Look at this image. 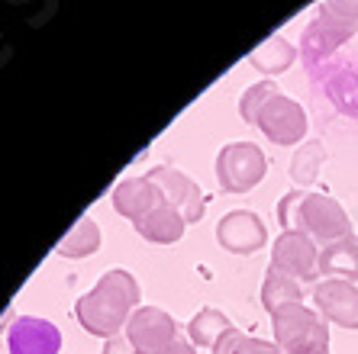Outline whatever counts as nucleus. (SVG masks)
Returning a JSON list of instances; mask_svg holds the SVG:
<instances>
[{
  "label": "nucleus",
  "mask_w": 358,
  "mask_h": 354,
  "mask_svg": "<svg viewBox=\"0 0 358 354\" xmlns=\"http://www.w3.org/2000/svg\"><path fill=\"white\" fill-rule=\"evenodd\" d=\"M271 267L287 277L307 283V280H317L320 274V248L317 242L303 235L297 229H287L275 239V248H271Z\"/></svg>",
  "instance_id": "obj_7"
},
{
  "label": "nucleus",
  "mask_w": 358,
  "mask_h": 354,
  "mask_svg": "<svg viewBox=\"0 0 358 354\" xmlns=\"http://www.w3.org/2000/svg\"><path fill=\"white\" fill-rule=\"evenodd\" d=\"M165 354H197V348H194L191 341H181V338H178V341H175L171 348H168Z\"/></svg>",
  "instance_id": "obj_24"
},
{
  "label": "nucleus",
  "mask_w": 358,
  "mask_h": 354,
  "mask_svg": "<svg viewBox=\"0 0 358 354\" xmlns=\"http://www.w3.org/2000/svg\"><path fill=\"white\" fill-rule=\"evenodd\" d=\"M113 206L120 209V216L126 219H145L149 213H155L159 206H165V197H162V190L149 181V177H129V181L117 184L113 190Z\"/></svg>",
  "instance_id": "obj_13"
},
{
  "label": "nucleus",
  "mask_w": 358,
  "mask_h": 354,
  "mask_svg": "<svg viewBox=\"0 0 358 354\" xmlns=\"http://www.w3.org/2000/svg\"><path fill=\"white\" fill-rule=\"evenodd\" d=\"M320 165H326L323 145H320V142H303L297 149V155L291 158V177L300 187H310V184L317 181Z\"/></svg>",
  "instance_id": "obj_20"
},
{
  "label": "nucleus",
  "mask_w": 358,
  "mask_h": 354,
  "mask_svg": "<svg viewBox=\"0 0 358 354\" xmlns=\"http://www.w3.org/2000/svg\"><path fill=\"white\" fill-rule=\"evenodd\" d=\"M145 177L162 190L165 203L184 216V223H197L200 216H203V197H200V187L187 177V174L175 171V168H152Z\"/></svg>",
  "instance_id": "obj_10"
},
{
  "label": "nucleus",
  "mask_w": 358,
  "mask_h": 354,
  "mask_svg": "<svg viewBox=\"0 0 358 354\" xmlns=\"http://www.w3.org/2000/svg\"><path fill=\"white\" fill-rule=\"evenodd\" d=\"M100 248V229H97V223L94 219H87V216H81L75 223V229L71 232H65V239L59 242V251L62 258H87V255H94Z\"/></svg>",
  "instance_id": "obj_19"
},
{
  "label": "nucleus",
  "mask_w": 358,
  "mask_h": 354,
  "mask_svg": "<svg viewBox=\"0 0 358 354\" xmlns=\"http://www.w3.org/2000/svg\"><path fill=\"white\" fill-rule=\"evenodd\" d=\"M217 239L233 255H255L259 248H265L268 229L252 209H233V213H226L220 219Z\"/></svg>",
  "instance_id": "obj_11"
},
{
  "label": "nucleus",
  "mask_w": 358,
  "mask_h": 354,
  "mask_svg": "<svg viewBox=\"0 0 358 354\" xmlns=\"http://www.w3.org/2000/svg\"><path fill=\"white\" fill-rule=\"evenodd\" d=\"M275 341L284 354H329V322L303 303L271 313Z\"/></svg>",
  "instance_id": "obj_4"
},
{
  "label": "nucleus",
  "mask_w": 358,
  "mask_h": 354,
  "mask_svg": "<svg viewBox=\"0 0 358 354\" xmlns=\"http://www.w3.org/2000/svg\"><path fill=\"white\" fill-rule=\"evenodd\" d=\"M297 55H300L297 45H291L284 36H271V39L262 42L259 49L249 52V61L252 68H259L262 75H281L297 61Z\"/></svg>",
  "instance_id": "obj_16"
},
{
  "label": "nucleus",
  "mask_w": 358,
  "mask_h": 354,
  "mask_svg": "<svg viewBox=\"0 0 358 354\" xmlns=\"http://www.w3.org/2000/svg\"><path fill=\"white\" fill-rule=\"evenodd\" d=\"M320 274H326V280H358V239L329 242V245L320 248Z\"/></svg>",
  "instance_id": "obj_14"
},
{
  "label": "nucleus",
  "mask_w": 358,
  "mask_h": 354,
  "mask_svg": "<svg viewBox=\"0 0 358 354\" xmlns=\"http://www.w3.org/2000/svg\"><path fill=\"white\" fill-rule=\"evenodd\" d=\"M291 303H303V290H300V280L287 277V274L268 267L265 274V283H262V306L268 313H278L281 306H291Z\"/></svg>",
  "instance_id": "obj_18"
},
{
  "label": "nucleus",
  "mask_w": 358,
  "mask_h": 354,
  "mask_svg": "<svg viewBox=\"0 0 358 354\" xmlns=\"http://www.w3.org/2000/svg\"><path fill=\"white\" fill-rule=\"evenodd\" d=\"M103 354H139L133 345H129V338H107V345H103Z\"/></svg>",
  "instance_id": "obj_23"
},
{
  "label": "nucleus",
  "mask_w": 358,
  "mask_h": 354,
  "mask_svg": "<svg viewBox=\"0 0 358 354\" xmlns=\"http://www.w3.org/2000/svg\"><path fill=\"white\" fill-rule=\"evenodd\" d=\"M265 155L252 142H233L217 158V181L226 193H245L265 177Z\"/></svg>",
  "instance_id": "obj_5"
},
{
  "label": "nucleus",
  "mask_w": 358,
  "mask_h": 354,
  "mask_svg": "<svg viewBox=\"0 0 358 354\" xmlns=\"http://www.w3.org/2000/svg\"><path fill=\"white\" fill-rule=\"evenodd\" d=\"M126 338L139 354H165L178 341V322L159 306H139L126 322Z\"/></svg>",
  "instance_id": "obj_8"
},
{
  "label": "nucleus",
  "mask_w": 358,
  "mask_h": 354,
  "mask_svg": "<svg viewBox=\"0 0 358 354\" xmlns=\"http://www.w3.org/2000/svg\"><path fill=\"white\" fill-rule=\"evenodd\" d=\"M136 232H139L145 242H155V245H175L178 239L184 235V216L178 213V209H171V206H159L155 213H149L145 219H139V223H133Z\"/></svg>",
  "instance_id": "obj_15"
},
{
  "label": "nucleus",
  "mask_w": 358,
  "mask_h": 354,
  "mask_svg": "<svg viewBox=\"0 0 358 354\" xmlns=\"http://www.w3.org/2000/svg\"><path fill=\"white\" fill-rule=\"evenodd\" d=\"M255 126L278 145H297L307 135V110L300 107L297 100L284 97V94H271L262 103Z\"/></svg>",
  "instance_id": "obj_6"
},
{
  "label": "nucleus",
  "mask_w": 358,
  "mask_h": 354,
  "mask_svg": "<svg viewBox=\"0 0 358 354\" xmlns=\"http://www.w3.org/2000/svg\"><path fill=\"white\" fill-rule=\"evenodd\" d=\"M236 325L229 322V316L213 309V306H203L191 322H187V335H191V345L197 348H213L226 332H233Z\"/></svg>",
  "instance_id": "obj_17"
},
{
  "label": "nucleus",
  "mask_w": 358,
  "mask_h": 354,
  "mask_svg": "<svg viewBox=\"0 0 358 354\" xmlns=\"http://www.w3.org/2000/svg\"><path fill=\"white\" fill-rule=\"evenodd\" d=\"M62 332L49 319L39 316H20L13 319L7 332V351L10 354H59Z\"/></svg>",
  "instance_id": "obj_12"
},
{
  "label": "nucleus",
  "mask_w": 358,
  "mask_h": 354,
  "mask_svg": "<svg viewBox=\"0 0 358 354\" xmlns=\"http://www.w3.org/2000/svg\"><path fill=\"white\" fill-rule=\"evenodd\" d=\"M213 354H284L278 341H262V338H249L245 332L233 329L226 332L213 345Z\"/></svg>",
  "instance_id": "obj_21"
},
{
  "label": "nucleus",
  "mask_w": 358,
  "mask_h": 354,
  "mask_svg": "<svg viewBox=\"0 0 358 354\" xmlns=\"http://www.w3.org/2000/svg\"><path fill=\"white\" fill-rule=\"evenodd\" d=\"M271 94H278V87H275L271 81H259V84H252L249 91L242 94V100H239V113H242V119L255 126V116H259L262 103H265V100L271 97Z\"/></svg>",
  "instance_id": "obj_22"
},
{
  "label": "nucleus",
  "mask_w": 358,
  "mask_h": 354,
  "mask_svg": "<svg viewBox=\"0 0 358 354\" xmlns=\"http://www.w3.org/2000/svg\"><path fill=\"white\" fill-rule=\"evenodd\" d=\"M278 219H281L284 232L297 229L303 235H310L313 242H339L352 235V223L345 209L336 203L333 197H323V193H287V197L278 203Z\"/></svg>",
  "instance_id": "obj_2"
},
{
  "label": "nucleus",
  "mask_w": 358,
  "mask_h": 354,
  "mask_svg": "<svg viewBox=\"0 0 358 354\" xmlns=\"http://www.w3.org/2000/svg\"><path fill=\"white\" fill-rule=\"evenodd\" d=\"M136 309H139V283L133 274L120 267L107 271L94 283L91 293H84L75 303L78 322L97 338H117Z\"/></svg>",
  "instance_id": "obj_1"
},
{
  "label": "nucleus",
  "mask_w": 358,
  "mask_h": 354,
  "mask_svg": "<svg viewBox=\"0 0 358 354\" xmlns=\"http://www.w3.org/2000/svg\"><path fill=\"white\" fill-rule=\"evenodd\" d=\"M313 303L326 322L339 329H358V287L349 280H320L313 287Z\"/></svg>",
  "instance_id": "obj_9"
},
{
  "label": "nucleus",
  "mask_w": 358,
  "mask_h": 354,
  "mask_svg": "<svg viewBox=\"0 0 358 354\" xmlns=\"http://www.w3.org/2000/svg\"><path fill=\"white\" fill-rule=\"evenodd\" d=\"M358 33V0H323L320 3L317 20L307 26L303 42H300V55L310 65H317L329 58L339 45Z\"/></svg>",
  "instance_id": "obj_3"
}]
</instances>
